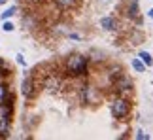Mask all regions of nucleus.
I'll return each mask as SVG.
<instances>
[{"instance_id": "f257e3e1", "label": "nucleus", "mask_w": 153, "mask_h": 140, "mask_svg": "<svg viewBox=\"0 0 153 140\" xmlns=\"http://www.w3.org/2000/svg\"><path fill=\"white\" fill-rule=\"evenodd\" d=\"M89 66H91L89 55L70 53V55H66V59H64L62 70L70 80H79V78H87V76H89Z\"/></svg>"}, {"instance_id": "f03ea898", "label": "nucleus", "mask_w": 153, "mask_h": 140, "mask_svg": "<svg viewBox=\"0 0 153 140\" xmlns=\"http://www.w3.org/2000/svg\"><path fill=\"white\" fill-rule=\"evenodd\" d=\"M110 114L115 121H128L132 114V102L127 95H114L110 101Z\"/></svg>"}, {"instance_id": "7ed1b4c3", "label": "nucleus", "mask_w": 153, "mask_h": 140, "mask_svg": "<svg viewBox=\"0 0 153 140\" xmlns=\"http://www.w3.org/2000/svg\"><path fill=\"white\" fill-rule=\"evenodd\" d=\"M64 87V81H62V76L57 74V72H48L42 80V89L49 95H57L61 93Z\"/></svg>"}, {"instance_id": "20e7f679", "label": "nucleus", "mask_w": 153, "mask_h": 140, "mask_svg": "<svg viewBox=\"0 0 153 140\" xmlns=\"http://www.w3.org/2000/svg\"><path fill=\"white\" fill-rule=\"evenodd\" d=\"M110 85H111V89H114L115 95H128V93L134 91V81H132L131 76L125 74V72L121 76H117L115 80H111Z\"/></svg>"}, {"instance_id": "39448f33", "label": "nucleus", "mask_w": 153, "mask_h": 140, "mask_svg": "<svg viewBox=\"0 0 153 140\" xmlns=\"http://www.w3.org/2000/svg\"><path fill=\"white\" fill-rule=\"evenodd\" d=\"M36 78H34V74L32 72H28V74H25V78H23V81H21V95L27 98V101H32L34 97H36Z\"/></svg>"}, {"instance_id": "423d86ee", "label": "nucleus", "mask_w": 153, "mask_h": 140, "mask_svg": "<svg viewBox=\"0 0 153 140\" xmlns=\"http://www.w3.org/2000/svg\"><path fill=\"white\" fill-rule=\"evenodd\" d=\"M100 28L106 32H114L119 28V19L115 15H104V17H100Z\"/></svg>"}, {"instance_id": "0eeeda50", "label": "nucleus", "mask_w": 153, "mask_h": 140, "mask_svg": "<svg viewBox=\"0 0 153 140\" xmlns=\"http://www.w3.org/2000/svg\"><path fill=\"white\" fill-rule=\"evenodd\" d=\"M123 15L127 17V19H134V17L140 15V4L138 0H127V6H125V11H123Z\"/></svg>"}, {"instance_id": "6e6552de", "label": "nucleus", "mask_w": 153, "mask_h": 140, "mask_svg": "<svg viewBox=\"0 0 153 140\" xmlns=\"http://www.w3.org/2000/svg\"><path fill=\"white\" fill-rule=\"evenodd\" d=\"M55 8H59L61 11H70V10H76L78 6L81 4V0H53Z\"/></svg>"}, {"instance_id": "1a4fd4ad", "label": "nucleus", "mask_w": 153, "mask_h": 140, "mask_svg": "<svg viewBox=\"0 0 153 140\" xmlns=\"http://www.w3.org/2000/svg\"><path fill=\"white\" fill-rule=\"evenodd\" d=\"M11 133V118H0V138H8Z\"/></svg>"}, {"instance_id": "9d476101", "label": "nucleus", "mask_w": 153, "mask_h": 140, "mask_svg": "<svg viewBox=\"0 0 153 140\" xmlns=\"http://www.w3.org/2000/svg\"><path fill=\"white\" fill-rule=\"evenodd\" d=\"M106 74H108V80L111 81V80H115L117 76L123 74V68H121V65H111L110 68H106Z\"/></svg>"}, {"instance_id": "9b49d317", "label": "nucleus", "mask_w": 153, "mask_h": 140, "mask_svg": "<svg viewBox=\"0 0 153 140\" xmlns=\"http://www.w3.org/2000/svg\"><path fill=\"white\" fill-rule=\"evenodd\" d=\"M138 59L146 65V68H151L153 66V55L148 53V51H140V53H138Z\"/></svg>"}, {"instance_id": "f8f14e48", "label": "nucleus", "mask_w": 153, "mask_h": 140, "mask_svg": "<svg viewBox=\"0 0 153 140\" xmlns=\"http://www.w3.org/2000/svg\"><path fill=\"white\" fill-rule=\"evenodd\" d=\"M131 66L134 68V72H138V74L146 72V65L138 59V57H132V59H131Z\"/></svg>"}, {"instance_id": "ddd939ff", "label": "nucleus", "mask_w": 153, "mask_h": 140, "mask_svg": "<svg viewBox=\"0 0 153 140\" xmlns=\"http://www.w3.org/2000/svg\"><path fill=\"white\" fill-rule=\"evenodd\" d=\"M17 13V6H10L8 10H4L2 13H0V19L2 21H6V19H11V17H13Z\"/></svg>"}, {"instance_id": "4468645a", "label": "nucleus", "mask_w": 153, "mask_h": 140, "mask_svg": "<svg viewBox=\"0 0 153 140\" xmlns=\"http://www.w3.org/2000/svg\"><path fill=\"white\" fill-rule=\"evenodd\" d=\"M2 31H4V32H13V31H15V25H13L10 19H6V21H2Z\"/></svg>"}, {"instance_id": "2eb2a0df", "label": "nucleus", "mask_w": 153, "mask_h": 140, "mask_svg": "<svg viewBox=\"0 0 153 140\" xmlns=\"http://www.w3.org/2000/svg\"><path fill=\"white\" fill-rule=\"evenodd\" d=\"M134 138H136V140H149L151 136H149V133H146L144 129H138L136 135H134Z\"/></svg>"}, {"instance_id": "dca6fc26", "label": "nucleus", "mask_w": 153, "mask_h": 140, "mask_svg": "<svg viewBox=\"0 0 153 140\" xmlns=\"http://www.w3.org/2000/svg\"><path fill=\"white\" fill-rule=\"evenodd\" d=\"M8 83H6V80H0V101L6 97V93H8Z\"/></svg>"}, {"instance_id": "f3484780", "label": "nucleus", "mask_w": 153, "mask_h": 140, "mask_svg": "<svg viewBox=\"0 0 153 140\" xmlns=\"http://www.w3.org/2000/svg\"><path fill=\"white\" fill-rule=\"evenodd\" d=\"M15 61H17V63H19V65H21V66H27V61H25V57H23L21 53H17V55H15Z\"/></svg>"}, {"instance_id": "a211bd4d", "label": "nucleus", "mask_w": 153, "mask_h": 140, "mask_svg": "<svg viewBox=\"0 0 153 140\" xmlns=\"http://www.w3.org/2000/svg\"><path fill=\"white\" fill-rule=\"evenodd\" d=\"M66 36H68L70 40H81V36H79V34H76V32H68Z\"/></svg>"}, {"instance_id": "6ab92c4d", "label": "nucleus", "mask_w": 153, "mask_h": 140, "mask_svg": "<svg viewBox=\"0 0 153 140\" xmlns=\"http://www.w3.org/2000/svg\"><path fill=\"white\" fill-rule=\"evenodd\" d=\"M148 17H151V19H153V8H151V10H148Z\"/></svg>"}, {"instance_id": "aec40b11", "label": "nucleus", "mask_w": 153, "mask_h": 140, "mask_svg": "<svg viewBox=\"0 0 153 140\" xmlns=\"http://www.w3.org/2000/svg\"><path fill=\"white\" fill-rule=\"evenodd\" d=\"M10 0H0V6H4V4H8Z\"/></svg>"}, {"instance_id": "412c9836", "label": "nucleus", "mask_w": 153, "mask_h": 140, "mask_svg": "<svg viewBox=\"0 0 153 140\" xmlns=\"http://www.w3.org/2000/svg\"><path fill=\"white\" fill-rule=\"evenodd\" d=\"M34 2H40V0H34Z\"/></svg>"}]
</instances>
